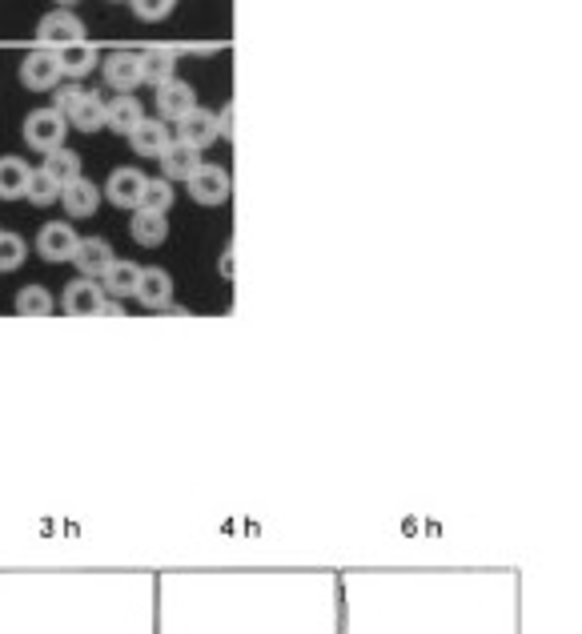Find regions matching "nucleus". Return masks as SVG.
<instances>
[{
  "label": "nucleus",
  "instance_id": "obj_1",
  "mask_svg": "<svg viewBox=\"0 0 582 634\" xmlns=\"http://www.w3.org/2000/svg\"><path fill=\"white\" fill-rule=\"evenodd\" d=\"M77 41H85L81 17H73V13H65V9L41 17V25H37V49L61 53V49H69V45H77Z\"/></svg>",
  "mask_w": 582,
  "mask_h": 634
},
{
  "label": "nucleus",
  "instance_id": "obj_2",
  "mask_svg": "<svg viewBox=\"0 0 582 634\" xmlns=\"http://www.w3.org/2000/svg\"><path fill=\"white\" fill-rule=\"evenodd\" d=\"M65 117L57 113V109H37V113H29L25 117V141L33 145V149H41V153H57V149H65Z\"/></svg>",
  "mask_w": 582,
  "mask_h": 634
},
{
  "label": "nucleus",
  "instance_id": "obj_3",
  "mask_svg": "<svg viewBox=\"0 0 582 634\" xmlns=\"http://www.w3.org/2000/svg\"><path fill=\"white\" fill-rule=\"evenodd\" d=\"M21 85L33 89V93L57 89V85H61V61H57V53L33 49V53L21 61Z\"/></svg>",
  "mask_w": 582,
  "mask_h": 634
},
{
  "label": "nucleus",
  "instance_id": "obj_4",
  "mask_svg": "<svg viewBox=\"0 0 582 634\" xmlns=\"http://www.w3.org/2000/svg\"><path fill=\"white\" fill-rule=\"evenodd\" d=\"M189 193H193V201L197 205H225L229 201V193H233V181H229V173L221 169V165H201L197 169V177L189 181Z\"/></svg>",
  "mask_w": 582,
  "mask_h": 634
},
{
  "label": "nucleus",
  "instance_id": "obj_5",
  "mask_svg": "<svg viewBox=\"0 0 582 634\" xmlns=\"http://www.w3.org/2000/svg\"><path fill=\"white\" fill-rule=\"evenodd\" d=\"M77 245H81V237H77V229H73L69 221H49V225L37 233V253H41L45 261H73Z\"/></svg>",
  "mask_w": 582,
  "mask_h": 634
},
{
  "label": "nucleus",
  "instance_id": "obj_6",
  "mask_svg": "<svg viewBox=\"0 0 582 634\" xmlns=\"http://www.w3.org/2000/svg\"><path fill=\"white\" fill-rule=\"evenodd\" d=\"M141 189H145V173L141 169H113L109 181H105V197L117 205V209H137L141 205Z\"/></svg>",
  "mask_w": 582,
  "mask_h": 634
},
{
  "label": "nucleus",
  "instance_id": "obj_7",
  "mask_svg": "<svg viewBox=\"0 0 582 634\" xmlns=\"http://www.w3.org/2000/svg\"><path fill=\"white\" fill-rule=\"evenodd\" d=\"M141 81H145V73H141V53H113V57H105V85L117 89V97H121V93H133Z\"/></svg>",
  "mask_w": 582,
  "mask_h": 634
},
{
  "label": "nucleus",
  "instance_id": "obj_8",
  "mask_svg": "<svg viewBox=\"0 0 582 634\" xmlns=\"http://www.w3.org/2000/svg\"><path fill=\"white\" fill-rule=\"evenodd\" d=\"M157 161H161V169H165V181H193L197 169L205 165V161H201V149H193V145H185V141H169V149H165Z\"/></svg>",
  "mask_w": 582,
  "mask_h": 634
},
{
  "label": "nucleus",
  "instance_id": "obj_9",
  "mask_svg": "<svg viewBox=\"0 0 582 634\" xmlns=\"http://www.w3.org/2000/svg\"><path fill=\"white\" fill-rule=\"evenodd\" d=\"M145 309H169L173 305V277L161 269V265H149L141 269V281H137V293H133Z\"/></svg>",
  "mask_w": 582,
  "mask_h": 634
},
{
  "label": "nucleus",
  "instance_id": "obj_10",
  "mask_svg": "<svg viewBox=\"0 0 582 634\" xmlns=\"http://www.w3.org/2000/svg\"><path fill=\"white\" fill-rule=\"evenodd\" d=\"M197 109V93H193V85H185V81H169V85H161L157 89V113L165 117V121H185L189 113Z\"/></svg>",
  "mask_w": 582,
  "mask_h": 634
},
{
  "label": "nucleus",
  "instance_id": "obj_11",
  "mask_svg": "<svg viewBox=\"0 0 582 634\" xmlns=\"http://www.w3.org/2000/svg\"><path fill=\"white\" fill-rule=\"evenodd\" d=\"M101 305H105V289L93 277H81L65 289V313L73 317H101Z\"/></svg>",
  "mask_w": 582,
  "mask_h": 634
},
{
  "label": "nucleus",
  "instance_id": "obj_12",
  "mask_svg": "<svg viewBox=\"0 0 582 634\" xmlns=\"http://www.w3.org/2000/svg\"><path fill=\"white\" fill-rule=\"evenodd\" d=\"M113 245L105 237H81L77 253H73V265L81 269V277H101L109 265H113Z\"/></svg>",
  "mask_w": 582,
  "mask_h": 634
},
{
  "label": "nucleus",
  "instance_id": "obj_13",
  "mask_svg": "<svg viewBox=\"0 0 582 634\" xmlns=\"http://www.w3.org/2000/svg\"><path fill=\"white\" fill-rule=\"evenodd\" d=\"M141 121H145V109H141V101H137L133 93H121V97H113V101L105 105V129H113V133H121V137H129Z\"/></svg>",
  "mask_w": 582,
  "mask_h": 634
},
{
  "label": "nucleus",
  "instance_id": "obj_14",
  "mask_svg": "<svg viewBox=\"0 0 582 634\" xmlns=\"http://www.w3.org/2000/svg\"><path fill=\"white\" fill-rule=\"evenodd\" d=\"M217 137H221L217 133V113H209V109H193L185 121H177V141H185L193 149H205Z\"/></svg>",
  "mask_w": 582,
  "mask_h": 634
},
{
  "label": "nucleus",
  "instance_id": "obj_15",
  "mask_svg": "<svg viewBox=\"0 0 582 634\" xmlns=\"http://www.w3.org/2000/svg\"><path fill=\"white\" fill-rule=\"evenodd\" d=\"M169 141H173V137H169V125H161V117H157V121L145 117V121L129 133V145H133L137 157H161V153L169 149Z\"/></svg>",
  "mask_w": 582,
  "mask_h": 634
},
{
  "label": "nucleus",
  "instance_id": "obj_16",
  "mask_svg": "<svg viewBox=\"0 0 582 634\" xmlns=\"http://www.w3.org/2000/svg\"><path fill=\"white\" fill-rule=\"evenodd\" d=\"M137 281H141V265H133V261H113L105 273H101V289H105V297H133L137 293Z\"/></svg>",
  "mask_w": 582,
  "mask_h": 634
},
{
  "label": "nucleus",
  "instance_id": "obj_17",
  "mask_svg": "<svg viewBox=\"0 0 582 634\" xmlns=\"http://www.w3.org/2000/svg\"><path fill=\"white\" fill-rule=\"evenodd\" d=\"M61 205H65L69 217H89V213H97V205H101V189L81 177V181H73V185L61 189Z\"/></svg>",
  "mask_w": 582,
  "mask_h": 634
},
{
  "label": "nucleus",
  "instance_id": "obj_18",
  "mask_svg": "<svg viewBox=\"0 0 582 634\" xmlns=\"http://www.w3.org/2000/svg\"><path fill=\"white\" fill-rule=\"evenodd\" d=\"M129 229H133V241L145 245V249H153V245H161L169 237V221L161 213H149V209H133Z\"/></svg>",
  "mask_w": 582,
  "mask_h": 634
},
{
  "label": "nucleus",
  "instance_id": "obj_19",
  "mask_svg": "<svg viewBox=\"0 0 582 634\" xmlns=\"http://www.w3.org/2000/svg\"><path fill=\"white\" fill-rule=\"evenodd\" d=\"M29 165L21 157H0V201H17L29 189Z\"/></svg>",
  "mask_w": 582,
  "mask_h": 634
},
{
  "label": "nucleus",
  "instance_id": "obj_20",
  "mask_svg": "<svg viewBox=\"0 0 582 634\" xmlns=\"http://www.w3.org/2000/svg\"><path fill=\"white\" fill-rule=\"evenodd\" d=\"M57 61H61V77H85V73H93L97 69V45H89V41H77V45H69V49H61L57 53Z\"/></svg>",
  "mask_w": 582,
  "mask_h": 634
},
{
  "label": "nucleus",
  "instance_id": "obj_21",
  "mask_svg": "<svg viewBox=\"0 0 582 634\" xmlns=\"http://www.w3.org/2000/svg\"><path fill=\"white\" fill-rule=\"evenodd\" d=\"M173 69H177V53L173 49H149V53H141V73L157 89L173 81Z\"/></svg>",
  "mask_w": 582,
  "mask_h": 634
},
{
  "label": "nucleus",
  "instance_id": "obj_22",
  "mask_svg": "<svg viewBox=\"0 0 582 634\" xmlns=\"http://www.w3.org/2000/svg\"><path fill=\"white\" fill-rule=\"evenodd\" d=\"M69 129H81V133H97L105 129V101L97 93H85L81 105L69 113Z\"/></svg>",
  "mask_w": 582,
  "mask_h": 634
},
{
  "label": "nucleus",
  "instance_id": "obj_23",
  "mask_svg": "<svg viewBox=\"0 0 582 634\" xmlns=\"http://www.w3.org/2000/svg\"><path fill=\"white\" fill-rule=\"evenodd\" d=\"M45 173L65 189V185H73V181H81V153H73V149H57V153H49L45 157Z\"/></svg>",
  "mask_w": 582,
  "mask_h": 634
},
{
  "label": "nucleus",
  "instance_id": "obj_24",
  "mask_svg": "<svg viewBox=\"0 0 582 634\" xmlns=\"http://www.w3.org/2000/svg\"><path fill=\"white\" fill-rule=\"evenodd\" d=\"M173 181H165V177H145V189H141V205L137 209H149V213H169L173 209Z\"/></svg>",
  "mask_w": 582,
  "mask_h": 634
},
{
  "label": "nucleus",
  "instance_id": "obj_25",
  "mask_svg": "<svg viewBox=\"0 0 582 634\" xmlns=\"http://www.w3.org/2000/svg\"><path fill=\"white\" fill-rule=\"evenodd\" d=\"M17 313L21 317H49L53 313V293L45 285H25L17 293Z\"/></svg>",
  "mask_w": 582,
  "mask_h": 634
},
{
  "label": "nucleus",
  "instance_id": "obj_26",
  "mask_svg": "<svg viewBox=\"0 0 582 634\" xmlns=\"http://www.w3.org/2000/svg\"><path fill=\"white\" fill-rule=\"evenodd\" d=\"M25 197H29L33 205H57V201H61V185H57L45 169H33V173H29V189H25Z\"/></svg>",
  "mask_w": 582,
  "mask_h": 634
},
{
  "label": "nucleus",
  "instance_id": "obj_27",
  "mask_svg": "<svg viewBox=\"0 0 582 634\" xmlns=\"http://www.w3.org/2000/svg\"><path fill=\"white\" fill-rule=\"evenodd\" d=\"M29 257V245L21 233H0V273H9V269H21Z\"/></svg>",
  "mask_w": 582,
  "mask_h": 634
},
{
  "label": "nucleus",
  "instance_id": "obj_28",
  "mask_svg": "<svg viewBox=\"0 0 582 634\" xmlns=\"http://www.w3.org/2000/svg\"><path fill=\"white\" fill-rule=\"evenodd\" d=\"M81 97H85V89H81V85H73V81H69V85H61V89H57V93H53V109H57V113H61V117H65V121H69V113H73V109H77V105H81Z\"/></svg>",
  "mask_w": 582,
  "mask_h": 634
},
{
  "label": "nucleus",
  "instance_id": "obj_29",
  "mask_svg": "<svg viewBox=\"0 0 582 634\" xmlns=\"http://www.w3.org/2000/svg\"><path fill=\"white\" fill-rule=\"evenodd\" d=\"M133 13H137L141 21H165V17L173 13V5H169V0H161V5H141V0H137Z\"/></svg>",
  "mask_w": 582,
  "mask_h": 634
},
{
  "label": "nucleus",
  "instance_id": "obj_30",
  "mask_svg": "<svg viewBox=\"0 0 582 634\" xmlns=\"http://www.w3.org/2000/svg\"><path fill=\"white\" fill-rule=\"evenodd\" d=\"M217 133H221L225 141H233V101H229V105L217 113Z\"/></svg>",
  "mask_w": 582,
  "mask_h": 634
},
{
  "label": "nucleus",
  "instance_id": "obj_31",
  "mask_svg": "<svg viewBox=\"0 0 582 634\" xmlns=\"http://www.w3.org/2000/svg\"><path fill=\"white\" fill-rule=\"evenodd\" d=\"M217 269H221L225 277H233V273H237V265H233V245H229V249L221 253V261H217Z\"/></svg>",
  "mask_w": 582,
  "mask_h": 634
},
{
  "label": "nucleus",
  "instance_id": "obj_32",
  "mask_svg": "<svg viewBox=\"0 0 582 634\" xmlns=\"http://www.w3.org/2000/svg\"><path fill=\"white\" fill-rule=\"evenodd\" d=\"M101 317H121V301H117V297H105V305H101Z\"/></svg>",
  "mask_w": 582,
  "mask_h": 634
}]
</instances>
